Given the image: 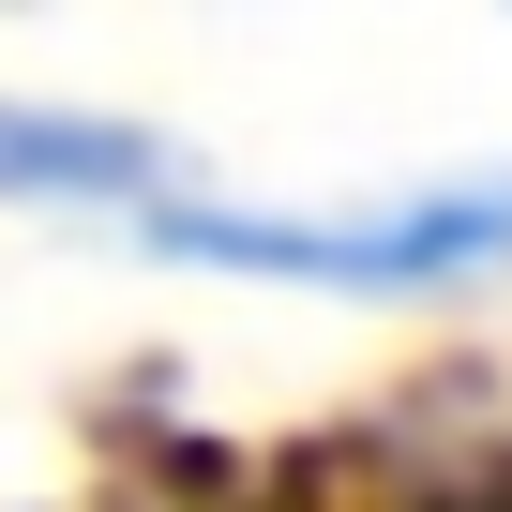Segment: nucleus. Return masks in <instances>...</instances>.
Instances as JSON below:
<instances>
[{"label": "nucleus", "instance_id": "nucleus-1", "mask_svg": "<svg viewBox=\"0 0 512 512\" xmlns=\"http://www.w3.org/2000/svg\"><path fill=\"white\" fill-rule=\"evenodd\" d=\"M151 272H211V287H287V302H347V317H407V302H467L512 272V166H422L377 196H226V181H166L106 226Z\"/></svg>", "mask_w": 512, "mask_h": 512}, {"label": "nucleus", "instance_id": "nucleus-2", "mask_svg": "<svg viewBox=\"0 0 512 512\" xmlns=\"http://www.w3.org/2000/svg\"><path fill=\"white\" fill-rule=\"evenodd\" d=\"M196 151L166 121L121 106H61V91H0V211L16 226H121L136 196H166Z\"/></svg>", "mask_w": 512, "mask_h": 512}]
</instances>
